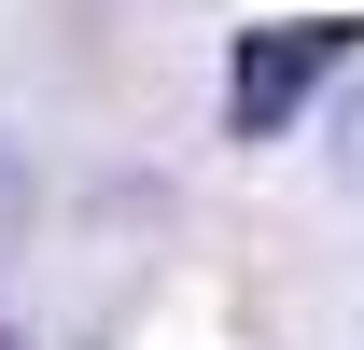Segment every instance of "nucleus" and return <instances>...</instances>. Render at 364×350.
Here are the masks:
<instances>
[{
	"instance_id": "obj_1",
	"label": "nucleus",
	"mask_w": 364,
	"mask_h": 350,
	"mask_svg": "<svg viewBox=\"0 0 364 350\" xmlns=\"http://www.w3.org/2000/svg\"><path fill=\"white\" fill-rule=\"evenodd\" d=\"M336 56H350V28H336V14H280V28H252V43H238V70H225V127H238V140H280V127L322 98V70H336Z\"/></svg>"
},
{
	"instance_id": "obj_2",
	"label": "nucleus",
	"mask_w": 364,
	"mask_h": 350,
	"mask_svg": "<svg viewBox=\"0 0 364 350\" xmlns=\"http://www.w3.org/2000/svg\"><path fill=\"white\" fill-rule=\"evenodd\" d=\"M336 182H350V196H364V85L336 98Z\"/></svg>"
},
{
	"instance_id": "obj_3",
	"label": "nucleus",
	"mask_w": 364,
	"mask_h": 350,
	"mask_svg": "<svg viewBox=\"0 0 364 350\" xmlns=\"http://www.w3.org/2000/svg\"><path fill=\"white\" fill-rule=\"evenodd\" d=\"M14 224H28V154L0 140V253H14Z\"/></svg>"
},
{
	"instance_id": "obj_4",
	"label": "nucleus",
	"mask_w": 364,
	"mask_h": 350,
	"mask_svg": "<svg viewBox=\"0 0 364 350\" xmlns=\"http://www.w3.org/2000/svg\"><path fill=\"white\" fill-rule=\"evenodd\" d=\"M0 350H14V322H0Z\"/></svg>"
}]
</instances>
